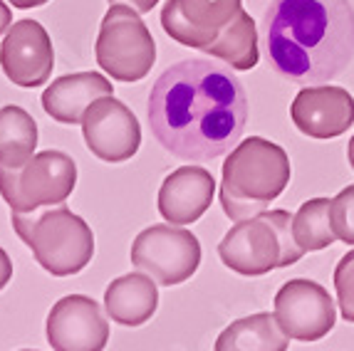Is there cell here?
Instances as JSON below:
<instances>
[{
  "label": "cell",
  "mask_w": 354,
  "mask_h": 351,
  "mask_svg": "<svg viewBox=\"0 0 354 351\" xmlns=\"http://www.w3.org/2000/svg\"><path fill=\"white\" fill-rule=\"evenodd\" d=\"M0 67L12 84L23 89L48 84L55 67V50L48 30L30 18L12 23L0 45Z\"/></svg>",
  "instance_id": "12"
},
{
  "label": "cell",
  "mask_w": 354,
  "mask_h": 351,
  "mask_svg": "<svg viewBox=\"0 0 354 351\" xmlns=\"http://www.w3.org/2000/svg\"><path fill=\"white\" fill-rule=\"evenodd\" d=\"M37 122L18 104L0 109V169H23L35 156Z\"/></svg>",
  "instance_id": "19"
},
{
  "label": "cell",
  "mask_w": 354,
  "mask_h": 351,
  "mask_svg": "<svg viewBox=\"0 0 354 351\" xmlns=\"http://www.w3.org/2000/svg\"><path fill=\"white\" fill-rule=\"evenodd\" d=\"M84 144L104 164H124L142 146V126L134 111L114 94L100 97L82 117Z\"/></svg>",
  "instance_id": "11"
},
{
  "label": "cell",
  "mask_w": 354,
  "mask_h": 351,
  "mask_svg": "<svg viewBox=\"0 0 354 351\" xmlns=\"http://www.w3.org/2000/svg\"><path fill=\"white\" fill-rule=\"evenodd\" d=\"M335 290H337V305L347 322L354 324V250L342 255L335 269Z\"/></svg>",
  "instance_id": "22"
},
{
  "label": "cell",
  "mask_w": 354,
  "mask_h": 351,
  "mask_svg": "<svg viewBox=\"0 0 354 351\" xmlns=\"http://www.w3.org/2000/svg\"><path fill=\"white\" fill-rule=\"evenodd\" d=\"M45 332L55 351H102L109 341L102 307L84 294H67L55 302Z\"/></svg>",
  "instance_id": "13"
},
{
  "label": "cell",
  "mask_w": 354,
  "mask_h": 351,
  "mask_svg": "<svg viewBox=\"0 0 354 351\" xmlns=\"http://www.w3.org/2000/svg\"><path fill=\"white\" fill-rule=\"evenodd\" d=\"M159 307L156 280L147 272L117 277L104 290V310L109 319L122 327H142Z\"/></svg>",
  "instance_id": "17"
},
{
  "label": "cell",
  "mask_w": 354,
  "mask_h": 351,
  "mask_svg": "<svg viewBox=\"0 0 354 351\" xmlns=\"http://www.w3.org/2000/svg\"><path fill=\"white\" fill-rule=\"evenodd\" d=\"M347 158H349V166L354 169V136L349 139V146H347Z\"/></svg>",
  "instance_id": "27"
},
{
  "label": "cell",
  "mask_w": 354,
  "mask_h": 351,
  "mask_svg": "<svg viewBox=\"0 0 354 351\" xmlns=\"http://www.w3.org/2000/svg\"><path fill=\"white\" fill-rule=\"evenodd\" d=\"M218 255L238 275L260 277L300 263L305 250L292 233V216L278 208L238 220L218 243Z\"/></svg>",
  "instance_id": "6"
},
{
  "label": "cell",
  "mask_w": 354,
  "mask_h": 351,
  "mask_svg": "<svg viewBox=\"0 0 354 351\" xmlns=\"http://www.w3.org/2000/svg\"><path fill=\"white\" fill-rule=\"evenodd\" d=\"M275 319L292 341H319L335 329L337 310L330 292L313 280L297 277L275 294Z\"/></svg>",
  "instance_id": "10"
},
{
  "label": "cell",
  "mask_w": 354,
  "mask_h": 351,
  "mask_svg": "<svg viewBox=\"0 0 354 351\" xmlns=\"http://www.w3.org/2000/svg\"><path fill=\"white\" fill-rule=\"evenodd\" d=\"M23 351H30V349H23Z\"/></svg>",
  "instance_id": "28"
},
{
  "label": "cell",
  "mask_w": 354,
  "mask_h": 351,
  "mask_svg": "<svg viewBox=\"0 0 354 351\" xmlns=\"http://www.w3.org/2000/svg\"><path fill=\"white\" fill-rule=\"evenodd\" d=\"M288 344L290 336L280 329L275 314L258 312L225 327L213 351H288Z\"/></svg>",
  "instance_id": "18"
},
{
  "label": "cell",
  "mask_w": 354,
  "mask_h": 351,
  "mask_svg": "<svg viewBox=\"0 0 354 351\" xmlns=\"http://www.w3.org/2000/svg\"><path fill=\"white\" fill-rule=\"evenodd\" d=\"M131 6L112 3L102 18L95 55L97 65L117 82H139L156 62V42Z\"/></svg>",
  "instance_id": "7"
},
{
  "label": "cell",
  "mask_w": 354,
  "mask_h": 351,
  "mask_svg": "<svg viewBox=\"0 0 354 351\" xmlns=\"http://www.w3.org/2000/svg\"><path fill=\"white\" fill-rule=\"evenodd\" d=\"M330 216H332V228H335L337 240L354 245V183L342 188L332 198Z\"/></svg>",
  "instance_id": "21"
},
{
  "label": "cell",
  "mask_w": 354,
  "mask_h": 351,
  "mask_svg": "<svg viewBox=\"0 0 354 351\" xmlns=\"http://www.w3.org/2000/svg\"><path fill=\"white\" fill-rule=\"evenodd\" d=\"M263 30L272 70L295 84H325L354 59L349 0H272Z\"/></svg>",
  "instance_id": "2"
},
{
  "label": "cell",
  "mask_w": 354,
  "mask_h": 351,
  "mask_svg": "<svg viewBox=\"0 0 354 351\" xmlns=\"http://www.w3.org/2000/svg\"><path fill=\"white\" fill-rule=\"evenodd\" d=\"M147 119L161 149L181 161H213L241 141L248 97L230 67L181 59L153 82Z\"/></svg>",
  "instance_id": "1"
},
{
  "label": "cell",
  "mask_w": 354,
  "mask_h": 351,
  "mask_svg": "<svg viewBox=\"0 0 354 351\" xmlns=\"http://www.w3.org/2000/svg\"><path fill=\"white\" fill-rule=\"evenodd\" d=\"M106 94H114V84L100 72L65 75L42 92V109L57 124H82L84 111Z\"/></svg>",
  "instance_id": "16"
},
{
  "label": "cell",
  "mask_w": 354,
  "mask_h": 351,
  "mask_svg": "<svg viewBox=\"0 0 354 351\" xmlns=\"http://www.w3.org/2000/svg\"><path fill=\"white\" fill-rule=\"evenodd\" d=\"M10 222L50 275L70 277L92 263L95 233L65 203L35 213H10Z\"/></svg>",
  "instance_id": "5"
},
{
  "label": "cell",
  "mask_w": 354,
  "mask_h": 351,
  "mask_svg": "<svg viewBox=\"0 0 354 351\" xmlns=\"http://www.w3.org/2000/svg\"><path fill=\"white\" fill-rule=\"evenodd\" d=\"M10 25H12V12H10V8L0 0V35H3V32H8V28H10Z\"/></svg>",
  "instance_id": "25"
},
{
  "label": "cell",
  "mask_w": 354,
  "mask_h": 351,
  "mask_svg": "<svg viewBox=\"0 0 354 351\" xmlns=\"http://www.w3.org/2000/svg\"><path fill=\"white\" fill-rule=\"evenodd\" d=\"M216 178L203 166H181L159 188V213L171 225H191L211 208Z\"/></svg>",
  "instance_id": "15"
},
{
  "label": "cell",
  "mask_w": 354,
  "mask_h": 351,
  "mask_svg": "<svg viewBox=\"0 0 354 351\" xmlns=\"http://www.w3.org/2000/svg\"><path fill=\"white\" fill-rule=\"evenodd\" d=\"M290 158L283 146L263 136L236 144L221 173V205L233 222L263 213L290 183Z\"/></svg>",
  "instance_id": "4"
},
{
  "label": "cell",
  "mask_w": 354,
  "mask_h": 351,
  "mask_svg": "<svg viewBox=\"0 0 354 351\" xmlns=\"http://www.w3.org/2000/svg\"><path fill=\"white\" fill-rule=\"evenodd\" d=\"M75 186V161L57 149L35 153L23 169H0V196L10 205V213H35L62 205Z\"/></svg>",
  "instance_id": "8"
},
{
  "label": "cell",
  "mask_w": 354,
  "mask_h": 351,
  "mask_svg": "<svg viewBox=\"0 0 354 351\" xmlns=\"http://www.w3.org/2000/svg\"><path fill=\"white\" fill-rule=\"evenodd\" d=\"M290 117L295 129L310 139H337L354 124V97L335 84L305 87L290 104Z\"/></svg>",
  "instance_id": "14"
},
{
  "label": "cell",
  "mask_w": 354,
  "mask_h": 351,
  "mask_svg": "<svg viewBox=\"0 0 354 351\" xmlns=\"http://www.w3.org/2000/svg\"><path fill=\"white\" fill-rule=\"evenodd\" d=\"M131 265L159 285H181L201 265V243L183 225H151L131 243Z\"/></svg>",
  "instance_id": "9"
},
{
  "label": "cell",
  "mask_w": 354,
  "mask_h": 351,
  "mask_svg": "<svg viewBox=\"0 0 354 351\" xmlns=\"http://www.w3.org/2000/svg\"><path fill=\"white\" fill-rule=\"evenodd\" d=\"M161 28L174 42L223 59L238 72L258 65V28L243 0H169Z\"/></svg>",
  "instance_id": "3"
},
{
  "label": "cell",
  "mask_w": 354,
  "mask_h": 351,
  "mask_svg": "<svg viewBox=\"0 0 354 351\" xmlns=\"http://www.w3.org/2000/svg\"><path fill=\"white\" fill-rule=\"evenodd\" d=\"M12 280V263L8 258V252L0 247V290H6V285Z\"/></svg>",
  "instance_id": "23"
},
{
  "label": "cell",
  "mask_w": 354,
  "mask_h": 351,
  "mask_svg": "<svg viewBox=\"0 0 354 351\" xmlns=\"http://www.w3.org/2000/svg\"><path fill=\"white\" fill-rule=\"evenodd\" d=\"M8 3L12 8H18V10H30V8H42L50 0H8Z\"/></svg>",
  "instance_id": "26"
},
{
  "label": "cell",
  "mask_w": 354,
  "mask_h": 351,
  "mask_svg": "<svg viewBox=\"0 0 354 351\" xmlns=\"http://www.w3.org/2000/svg\"><path fill=\"white\" fill-rule=\"evenodd\" d=\"M109 3H124V6H131L142 15H147V12H151L153 8L159 6V0H109Z\"/></svg>",
  "instance_id": "24"
},
{
  "label": "cell",
  "mask_w": 354,
  "mask_h": 351,
  "mask_svg": "<svg viewBox=\"0 0 354 351\" xmlns=\"http://www.w3.org/2000/svg\"><path fill=\"white\" fill-rule=\"evenodd\" d=\"M330 198H310L292 216V233L297 245L305 252H317L330 247L337 240L330 216Z\"/></svg>",
  "instance_id": "20"
}]
</instances>
